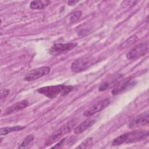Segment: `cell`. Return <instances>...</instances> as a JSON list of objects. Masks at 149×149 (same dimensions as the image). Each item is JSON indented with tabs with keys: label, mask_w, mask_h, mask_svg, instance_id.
Here are the masks:
<instances>
[{
	"label": "cell",
	"mask_w": 149,
	"mask_h": 149,
	"mask_svg": "<svg viewBox=\"0 0 149 149\" xmlns=\"http://www.w3.org/2000/svg\"><path fill=\"white\" fill-rule=\"evenodd\" d=\"M148 136V131L144 130H133L120 135L115 138L112 144L113 146H119L123 144L137 143L143 141Z\"/></svg>",
	"instance_id": "6da1fadb"
},
{
	"label": "cell",
	"mask_w": 149,
	"mask_h": 149,
	"mask_svg": "<svg viewBox=\"0 0 149 149\" xmlns=\"http://www.w3.org/2000/svg\"><path fill=\"white\" fill-rule=\"evenodd\" d=\"M73 89L72 86L56 85L49 86L39 88L37 91L38 93L42 94L49 98H54L58 95L64 96L68 94Z\"/></svg>",
	"instance_id": "7a4b0ae2"
},
{
	"label": "cell",
	"mask_w": 149,
	"mask_h": 149,
	"mask_svg": "<svg viewBox=\"0 0 149 149\" xmlns=\"http://www.w3.org/2000/svg\"><path fill=\"white\" fill-rule=\"evenodd\" d=\"M77 120L76 119H72L67 122L65 125H63L58 129H57L54 133H53L48 139L46 140L44 144L45 146H48L52 144L55 143L61 139L62 136L67 134L72 129V128L76 125Z\"/></svg>",
	"instance_id": "3957f363"
},
{
	"label": "cell",
	"mask_w": 149,
	"mask_h": 149,
	"mask_svg": "<svg viewBox=\"0 0 149 149\" xmlns=\"http://www.w3.org/2000/svg\"><path fill=\"white\" fill-rule=\"evenodd\" d=\"M97 59L93 57H83L74 61L71 65V70L74 72H81L93 65Z\"/></svg>",
	"instance_id": "277c9868"
},
{
	"label": "cell",
	"mask_w": 149,
	"mask_h": 149,
	"mask_svg": "<svg viewBox=\"0 0 149 149\" xmlns=\"http://www.w3.org/2000/svg\"><path fill=\"white\" fill-rule=\"evenodd\" d=\"M148 51V42L146 41L139 44L133 48L126 54L129 60H136L144 56Z\"/></svg>",
	"instance_id": "5b68a950"
},
{
	"label": "cell",
	"mask_w": 149,
	"mask_h": 149,
	"mask_svg": "<svg viewBox=\"0 0 149 149\" xmlns=\"http://www.w3.org/2000/svg\"><path fill=\"white\" fill-rule=\"evenodd\" d=\"M51 69L49 66H42L34 69L30 71L24 77V80L26 81H31L38 79L49 74Z\"/></svg>",
	"instance_id": "8992f818"
},
{
	"label": "cell",
	"mask_w": 149,
	"mask_h": 149,
	"mask_svg": "<svg viewBox=\"0 0 149 149\" xmlns=\"http://www.w3.org/2000/svg\"><path fill=\"white\" fill-rule=\"evenodd\" d=\"M77 45L76 42L57 43L54 44L49 49V53L52 55H58L74 48Z\"/></svg>",
	"instance_id": "52a82bcc"
},
{
	"label": "cell",
	"mask_w": 149,
	"mask_h": 149,
	"mask_svg": "<svg viewBox=\"0 0 149 149\" xmlns=\"http://www.w3.org/2000/svg\"><path fill=\"white\" fill-rule=\"evenodd\" d=\"M110 103V101L108 98H105L103 100H101L93 106L90 107L89 108L87 109L84 111L83 115L86 117L91 116L96 113L102 111L105 108H106Z\"/></svg>",
	"instance_id": "ba28073f"
},
{
	"label": "cell",
	"mask_w": 149,
	"mask_h": 149,
	"mask_svg": "<svg viewBox=\"0 0 149 149\" xmlns=\"http://www.w3.org/2000/svg\"><path fill=\"white\" fill-rule=\"evenodd\" d=\"M148 123V111H146V112L135 116L132 119L128 124V127L130 129H134L147 125Z\"/></svg>",
	"instance_id": "9c48e42d"
},
{
	"label": "cell",
	"mask_w": 149,
	"mask_h": 149,
	"mask_svg": "<svg viewBox=\"0 0 149 149\" xmlns=\"http://www.w3.org/2000/svg\"><path fill=\"white\" fill-rule=\"evenodd\" d=\"M123 76L122 74H116L109 77L100 84L98 88L99 91H104L116 86L122 79Z\"/></svg>",
	"instance_id": "30bf717a"
},
{
	"label": "cell",
	"mask_w": 149,
	"mask_h": 149,
	"mask_svg": "<svg viewBox=\"0 0 149 149\" xmlns=\"http://www.w3.org/2000/svg\"><path fill=\"white\" fill-rule=\"evenodd\" d=\"M29 105V102L27 100H22L21 101L17 102L12 105L8 107L5 111L3 115H10L17 112H19L20 111L23 110V109L27 108Z\"/></svg>",
	"instance_id": "8fae6325"
},
{
	"label": "cell",
	"mask_w": 149,
	"mask_h": 149,
	"mask_svg": "<svg viewBox=\"0 0 149 149\" xmlns=\"http://www.w3.org/2000/svg\"><path fill=\"white\" fill-rule=\"evenodd\" d=\"M136 81L134 80H127L120 84H118L116 88H113L112 91V94L113 95L121 94L132 88L134 85H136Z\"/></svg>",
	"instance_id": "7c38bea8"
},
{
	"label": "cell",
	"mask_w": 149,
	"mask_h": 149,
	"mask_svg": "<svg viewBox=\"0 0 149 149\" xmlns=\"http://www.w3.org/2000/svg\"><path fill=\"white\" fill-rule=\"evenodd\" d=\"M95 122L96 120L94 119H88L84 120L74 128V134H79L83 133V132L86 131L87 129L92 126L95 123Z\"/></svg>",
	"instance_id": "4fadbf2b"
},
{
	"label": "cell",
	"mask_w": 149,
	"mask_h": 149,
	"mask_svg": "<svg viewBox=\"0 0 149 149\" xmlns=\"http://www.w3.org/2000/svg\"><path fill=\"white\" fill-rule=\"evenodd\" d=\"M26 127L23 126L16 125L15 126H10V127H2L0 129V135L4 136L6 135L8 133L13 132H17L24 129Z\"/></svg>",
	"instance_id": "5bb4252c"
},
{
	"label": "cell",
	"mask_w": 149,
	"mask_h": 149,
	"mask_svg": "<svg viewBox=\"0 0 149 149\" xmlns=\"http://www.w3.org/2000/svg\"><path fill=\"white\" fill-rule=\"evenodd\" d=\"M50 3L49 1H33L30 2V7L33 9H42Z\"/></svg>",
	"instance_id": "9a60e30c"
},
{
	"label": "cell",
	"mask_w": 149,
	"mask_h": 149,
	"mask_svg": "<svg viewBox=\"0 0 149 149\" xmlns=\"http://www.w3.org/2000/svg\"><path fill=\"white\" fill-rule=\"evenodd\" d=\"M138 40V37L134 35L130 37H129L126 41H125L120 46V49H123L127 48L130 47L132 46L133 44H134Z\"/></svg>",
	"instance_id": "2e32d148"
},
{
	"label": "cell",
	"mask_w": 149,
	"mask_h": 149,
	"mask_svg": "<svg viewBox=\"0 0 149 149\" xmlns=\"http://www.w3.org/2000/svg\"><path fill=\"white\" fill-rule=\"evenodd\" d=\"M34 139V137L32 134H29L27 136L22 143L20 144V145L18 147V148H26Z\"/></svg>",
	"instance_id": "e0dca14e"
},
{
	"label": "cell",
	"mask_w": 149,
	"mask_h": 149,
	"mask_svg": "<svg viewBox=\"0 0 149 149\" xmlns=\"http://www.w3.org/2000/svg\"><path fill=\"white\" fill-rule=\"evenodd\" d=\"M93 138H87L84 141H83L78 147H77V148H90L93 146Z\"/></svg>",
	"instance_id": "ac0fdd59"
},
{
	"label": "cell",
	"mask_w": 149,
	"mask_h": 149,
	"mask_svg": "<svg viewBox=\"0 0 149 149\" xmlns=\"http://www.w3.org/2000/svg\"><path fill=\"white\" fill-rule=\"evenodd\" d=\"M81 15H82V13L81 11H76L72 13L69 16L70 22L72 23L77 22L80 19Z\"/></svg>",
	"instance_id": "d6986e66"
},
{
	"label": "cell",
	"mask_w": 149,
	"mask_h": 149,
	"mask_svg": "<svg viewBox=\"0 0 149 149\" xmlns=\"http://www.w3.org/2000/svg\"><path fill=\"white\" fill-rule=\"evenodd\" d=\"M9 93H10V90L9 89H5L1 94V98L2 99L3 98H5L9 94Z\"/></svg>",
	"instance_id": "ffe728a7"
},
{
	"label": "cell",
	"mask_w": 149,
	"mask_h": 149,
	"mask_svg": "<svg viewBox=\"0 0 149 149\" xmlns=\"http://www.w3.org/2000/svg\"><path fill=\"white\" fill-rule=\"evenodd\" d=\"M65 140H66L65 138H64V139L61 140V141H60L59 143H58L55 146L52 147V148H56V147H58V146H61V145L64 143V141H65Z\"/></svg>",
	"instance_id": "44dd1931"
},
{
	"label": "cell",
	"mask_w": 149,
	"mask_h": 149,
	"mask_svg": "<svg viewBox=\"0 0 149 149\" xmlns=\"http://www.w3.org/2000/svg\"><path fill=\"white\" fill-rule=\"evenodd\" d=\"M79 1H69L68 2V5H70V6H72V5H76L77 3H78Z\"/></svg>",
	"instance_id": "7402d4cb"
}]
</instances>
